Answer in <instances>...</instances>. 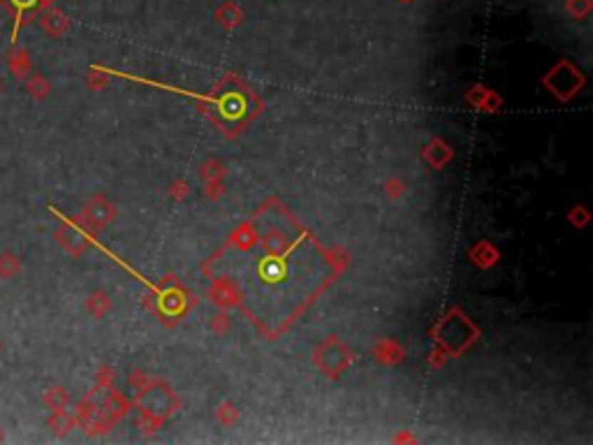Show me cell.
Returning <instances> with one entry per match:
<instances>
[{"label":"cell","instance_id":"4","mask_svg":"<svg viewBox=\"0 0 593 445\" xmlns=\"http://www.w3.org/2000/svg\"><path fill=\"white\" fill-rule=\"evenodd\" d=\"M42 401L46 408H51V411H63V408L68 406V392H65L63 387H49L42 394Z\"/></svg>","mask_w":593,"mask_h":445},{"label":"cell","instance_id":"9","mask_svg":"<svg viewBox=\"0 0 593 445\" xmlns=\"http://www.w3.org/2000/svg\"><path fill=\"white\" fill-rule=\"evenodd\" d=\"M3 441H5V434H3V429H0V443H3Z\"/></svg>","mask_w":593,"mask_h":445},{"label":"cell","instance_id":"3","mask_svg":"<svg viewBox=\"0 0 593 445\" xmlns=\"http://www.w3.org/2000/svg\"><path fill=\"white\" fill-rule=\"evenodd\" d=\"M24 88L26 93L31 96L33 100H44L46 96H49V81H46L42 74H33V77H26V83H24Z\"/></svg>","mask_w":593,"mask_h":445},{"label":"cell","instance_id":"8","mask_svg":"<svg viewBox=\"0 0 593 445\" xmlns=\"http://www.w3.org/2000/svg\"><path fill=\"white\" fill-rule=\"evenodd\" d=\"M3 88H5V83H3V79H0V96H3Z\"/></svg>","mask_w":593,"mask_h":445},{"label":"cell","instance_id":"2","mask_svg":"<svg viewBox=\"0 0 593 445\" xmlns=\"http://www.w3.org/2000/svg\"><path fill=\"white\" fill-rule=\"evenodd\" d=\"M21 274V257L14 250H3L0 253V278L3 281H14Z\"/></svg>","mask_w":593,"mask_h":445},{"label":"cell","instance_id":"7","mask_svg":"<svg viewBox=\"0 0 593 445\" xmlns=\"http://www.w3.org/2000/svg\"><path fill=\"white\" fill-rule=\"evenodd\" d=\"M3 350H5V343H3V339H0V355H3Z\"/></svg>","mask_w":593,"mask_h":445},{"label":"cell","instance_id":"1","mask_svg":"<svg viewBox=\"0 0 593 445\" xmlns=\"http://www.w3.org/2000/svg\"><path fill=\"white\" fill-rule=\"evenodd\" d=\"M7 68L14 74V79H26L31 74V56L26 49H12L7 53Z\"/></svg>","mask_w":593,"mask_h":445},{"label":"cell","instance_id":"6","mask_svg":"<svg viewBox=\"0 0 593 445\" xmlns=\"http://www.w3.org/2000/svg\"><path fill=\"white\" fill-rule=\"evenodd\" d=\"M49 426L53 431H68V426H70V417H65L63 411H56V415L49 420Z\"/></svg>","mask_w":593,"mask_h":445},{"label":"cell","instance_id":"5","mask_svg":"<svg viewBox=\"0 0 593 445\" xmlns=\"http://www.w3.org/2000/svg\"><path fill=\"white\" fill-rule=\"evenodd\" d=\"M40 24H42V31L49 33V35H61V33L65 31V28H68V24H65V19H63L58 12L44 14Z\"/></svg>","mask_w":593,"mask_h":445}]
</instances>
